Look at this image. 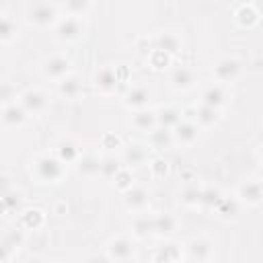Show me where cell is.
Returning <instances> with one entry per match:
<instances>
[{
  "mask_svg": "<svg viewBox=\"0 0 263 263\" xmlns=\"http://www.w3.org/2000/svg\"><path fill=\"white\" fill-rule=\"evenodd\" d=\"M64 162H60L55 158V154L45 152V154H37L31 160V173L35 175V179L39 183H58L64 177Z\"/></svg>",
  "mask_w": 263,
  "mask_h": 263,
  "instance_id": "obj_1",
  "label": "cell"
},
{
  "mask_svg": "<svg viewBox=\"0 0 263 263\" xmlns=\"http://www.w3.org/2000/svg\"><path fill=\"white\" fill-rule=\"evenodd\" d=\"M86 31V25H84V18L82 16H72V14H66V16H60L58 23L53 25V35L55 39L64 41V43H70V41H76L84 35Z\"/></svg>",
  "mask_w": 263,
  "mask_h": 263,
  "instance_id": "obj_2",
  "label": "cell"
},
{
  "mask_svg": "<svg viewBox=\"0 0 263 263\" xmlns=\"http://www.w3.org/2000/svg\"><path fill=\"white\" fill-rule=\"evenodd\" d=\"M58 18H60V10L51 2H37L27 12V21L35 27H41V29L43 27H53L58 23Z\"/></svg>",
  "mask_w": 263,
  "mask_h": 263,
  "instance_id": "obj_3",
  "label": "cell"
},
{
  "mask_svg": "<svg viewBox=\"0 0 263 263\" xmlns=\"http://www.w3.org/2000/svg\"><path fill=\"white\" fill-rule=\"evenodd\" d=\"M236 199L242 205L257 208L263 201V185H261V179L259 177H251V179L242 181L238 185V189H236Z\"/></svg>",
  "mask_w": 263,
  "mask_h": 263,
  "instance_id": "obj_4",
  "label": "cell"
},
{
  "mask_svg": "<svg viewBox=\"0 0 263 263\" xmlns=\"http://www.w3.org/2000/svg\"><path fill=\"white\" fill-rule=\"evenodd\" d=\"M240 72H242L240 62H238L236 58H230V55L220 58V60L214 64V68H212L214 80H216V82H222V84L234 82V80L240 76Z\"/></svg>",
  "mask_w": 263,
  "mask_h": 263,
  "instance_id": "obj_5",
  "label": "cell"
},
{
  "mask_svg": "<svg viewBox=\"0 0 263 263\" xmlns=\"http://www.w3.org/2000/svg\"><path fill=\"white\" fill-rule=\"evenodd\" d=\"M72 70V60L62 55V53H55V55H49L43 60L41 64V72L45 78L49 80H62L64 76H68Z\"/></svg>",
  "mask_w": 263,
  "mask_h": 263,
  "instance_id": "obj_6",
  "label": "cell"
},
{
  "mask_svg": "<svg viewBox=\"0 0 263 263\" xmlns=\"http://www.w3.org/2000/svg\"><path fill=\"white\" fill-rule=\"evenodd\" d=\"M18 105L27 111V115H39L47 107V97L39 88H27L18 95Z\"/></svg>",
  "mask_w": 263,
  "mask_h": 263,
  "instance_id": "obj_7",
  "label": "cell"
},
{
  "mask_svg": "<svg viewBox=\"0 0 263 263\" xmlns=\"http://www.w3.org/2000/svg\"><path fill=\"white\" fill-rule=\"evenodd\" d=\"M228 99H230V92L222 82H212L201 90V105H208L214 109H222L228 103Z\"/></svg>",
  "mask_w": 263,
  "mask_h": 263,
  "instance_id": "obj_8",
  "label": "cell"
},
{
  "mask_svg": "<svg viewBox=\"0 0 263 263\" xmlns=\"http://www.w3.org/2000/svg\"><path fill=\"white\" fill-rule=\"evenodd\" d=\"M121 162L123 166L127 168H136V166H142L148 162V146L144 144H138V142H132L127 146H121Z\"/></svg>",
  "mask_w": 263,
  "mask_h": 263,
  "instance_id": "obj_9",
  "label": "cell"
},
{
  "mask_svg": "<svg viewBox=\"0 0 263 263\" xmlns=\"http://www.w3.org/2000/svg\"><path fill=\"white\" fill-rule=\"evenodd\" d=\"M134 253H136V247L127 236H117L107 245V257L111 261H129L134 259Z\"/></svg>",
  "mask_w": 263,
  "mask_h": 263,
  "instance_id": "obj_10",
  "label": "cell"
},
{
  "mask_svg": "<svg viewBox=\"0 0 263 263\" xmlns=\"http://www.w3.org/2000/svg\"><path fill=\"white\" fill-rule=\"evenodd\" d=\"M92 86L103 95H113L119 86V78L115 74V68L105 66V68L97 70L95 76H92Z\"/></svg>",
  "mask_w": 263,
  "mask_h": 263,
  "instance_id": "obj_11",
  "label": "cell"
},
{
  "mask_svg": "<svg viewBox=\"0 0 263 263\" xmlns=\"http://www.w3.org/2000/svg\"><path fill=\"white\" fill-rule=\"evenodd\" d=\"M27 111L18 105V101H12V103H8V105H4L2 109H0V123L4 125V127H21V125H25L27 123Z\"/></svg>",
  "mask_w": 263,
  "mask_h": 263,
  "instance_id": "obj_12",
  "label": "cell"
},
{
  "mask_svg": "<svg viewBox=\"0 0 263 263\" xmlns=\"http://www.w3.org/2000/svg\"><path fill=\"white\" fill-rule=\"evenodd\" d=\"M80 152H82V150H80L78 142L72 140V138H60V140L55 142V146H53L55 158H58L60 162H64V164H74V162L78 160Z\"/></svg>",
  "mask_w": 263,
  "mask_h": 263,
  "instance_id": "obj_13",
  "label": "cell"
},
{
  "mask_svg": "<svg viewBox=\"0 0 263 263\" xmlns=\"http://www.w3.org/2000/svg\"><path fill=\"white\" fill-rule=\"evenodd\" d=\"M185 249H187V259H193V261H208V259L212 257L214 242H212L208 236H193L191 240H187Z\"/></svg>",
  "mask_w": 263,
  "mask_h": 263,
  "instance_id": "obj_14",
  "label": "cell"
},
{
  "mask_svg": "<svg viewBox=\"0 0 263 263\" xmlns=\"http://www.w3.org/2000/svg\"><path fill=\"white\" fill-rule=\"evenodd\" d=\"M199 125L195 123V121H191V119H181L175 127H173V138H175V142L177 144H181V146H191L197 138H199Z\"/></svg>",
  "mask_w": 263,
  "mask_h": 263,
  "instance_id": "obj_15",
  "label": "cell"
},
{
  "mask_svg": "<svg viewBox=\"0 0 263 263\" xmlns=\"http://www.w3.org/2000/svg\"><path fill=\"white\" fill-rule=\"evenodd\" d=\"M171 86L175 88V90H189V88H193L195 86V80H197V74H195V70L193 68H189V66H177L173 72H171Z\"/></svg>",
  "mask_w": 263,
  "mask_h": 263,
  "instance_id": "obj_16",
  "label": "cell"
},
{
  "mask_svg": "<svg viewBox=\"0 0 263 263\" xmlns=\"http://www.w3.org/2000/svg\"><path fill=\"white\" fill-rule=\"evenodd\" d=\"M123 203L132 212H142L148 205V191H146V187L134 183L129 189L123 191Z\"/></svg>",
  "mask_w": 263,
  "mask_h": 263,
  "instance_id": "obj_17",
  "label": "cell"
},
{
  "mask_svg": "<svg viewBox=\"0 0 263 263\" xmlns=\"http://www.w3.org/2000/svg\"><path fill=\"white\" fill-rule=\"evenodd\" d=\"M148 101H150V88L144 86V84H136V86H132L123 95V105L127 109H132V111L142 109V107H148Z\"/></svg>",
  "mask_w": 263,
  "mask_h": 263,
  "instance_id": "obj_18",
  "label": "cell"
},
{
  "mask_svg": "<svg viewBox=\"0 0 263 263\" xmlns=\"http://www.w3.org/2000/svg\"><path fill=\"white\" fill-rule=\"evenodd\" d=\"M148 144H150V150H156V152L171 148V146L175 144L173 129H168V127H160V125L152 127V129L148 132Z\"/></svg>",
  "mask_w": 263,
  "mask_h": 263,
  "instance_id": "obj_19",
  "label": "cell"
},
{
  "mask_svg": "<svg viewBox=\"0 0 263 263\" xmlns=\"http://www.w3.org/2000/svg\"><path fill=\"white\" fill-rule=\"evenodd\" d=\"M74 164H76L78 175H82L86 179L97 177L99 171H101V158L95 152H80V156H78V160Z\"/></svg>",
  "mask_w": 263,
  "mask_h": 263,
  "instance_id": "obj_20",
  "label": "cell"
},
{
  "mask_svg": "<svg viewBox=\"0 0 263 263\" xmlns=\"http://www.w3.org/2000/svg\"><path fill=\"white\" fill-rule=\"evenodd\" d=\"M154 47L156 49H162L164 53H168L173 58V55H177L181 51V37L177 33H173V31H162V33L156 35Z\"/></svg>",
  "mask_w": 263,
  "mask_h": 263,
  "instance_id": "obj_21",
  "label": "cell"
},
{
  "mask_svg": "<svg viewBox=\"0 0 263 263\" xmlns=\"http://www.w3.org/2000/svg\"><path fill=\"white\" fill-rule=\"evenodd\" d=\"M132 127L138 129V132H150L152 127H156V113L148 107H142V109H136L132 113Z\"/></svg>",
  "mask_w": 263,
  "mask_h": 263,
  "instance_id": "obj_22",
  "label": "cell"
},
{
  "mask_svg": "<svg viewBox=\"0 0 263 263\" xmlns=\"http://www.w3.org/2000/svg\"><path fill=\"white\" fill-rule=\"evenodd\" d=\"M240 208H242V203H240L236 197H226V195H222L220 201L216 203L214 212H216L222 220H236L238 214H240Z\"/></svg>",
  "mask_w": 263,
  "mask_h": 263,
  "instance_id": "obj_23",
  "label": "cell"
},
{
  "mask_svg": "<svg viewBox=\"0 0 263 263\" xmlns=\"http://www.w3.org/2000/svg\"><path fill=\"white\" fill-rule=\"evenodd\" d=\"M175 228H177V220H175L171 214L162 212V214L152 216V230H154L156 236L166 238V236H171V234L175 232Z\"/></svg>",
  "mask_w": 263,
  "mask_h": 263,
  "instance_id": "obj_24",
  "label": "cell"
},
{
  "mask_svg": "<svg viewBox=\"0 0 263 263\" xmlns=\"http://www.w3.org/2000/svg\"><path fill=\"white\" fill-rule=\"evenodd\" d=\"M58 92H60L64 99H70V101L78 99L80 92H82V84H80L78 76L68 74V76H64L62 80H58Z\"/></svg>",
  "mask_w": 263,
  "mask_h": 263,
  "instance_id": "obj_25",
  "label": "cell"
},
{
  "mask_svg": "<svg viewBox=\"0 0 263 263\" xmlns=\"http://www.w3.org/2000/svg\"><path fill=\"white\" fill-rule=\"evenodd\" d=\"M45 222V214L39 210V208H29V210H23L21 212V220H18V226L23 230H39Z\"/></svg>",
  "mask_w": 263,
  "mask_h": 263,
  "instance_id": "obj_26",
  "label": "cell"
},
{
  "mask_svg": "<svg viewBox=\"0 0 263 263\" xmlns=\"http://www.w3.org/2000/svg\"><path fill=\"white\" fill-rule=\"evenodd\" d=\"M193 121L199 125V127H212L220 121V109H214V107H208V105H199L195 107L193 111Z\"/></svg>",
  "mask_w": 263,
  "mask_h": 263,
  "instance_id": "obj_27",
  "label": "cell"
},
{
  "mask_svg": "<svg viewBox=\"0 0 263 263\" xmlns=\"http://www.w3.org/2000/svg\"><path fill=\"white\" fill-rule=\"evenodd\" d=\"M154 113H156V125L168 127V129H173V127L183 119V113H181L177 107H171V105L160 107V109L154 111Z\"/></svg>",
  "mask_w": 263,
  "mask_h": 263,
  "instance_id": "obj_28",
  "label": "cell"
},
{
  "mask_svg": "<svg viewBox=\"0 0 263 263\" xmlns=\"http://www.w3.org/2000/svg\"><path fill=\"white\" fill-rule=\"evenodd\" d=\"M234 18H236V23H238L242 29H251V27H255V25L259 23L261 12H259L253 4H242V6L234 12Z\"/></svg>",
  "mask_w": 263,
  "mask_h": 263,
  "instance_id": "obj_29",
  "label": "cell"
},
{
  "mask_svg": "<svg viewBox=\"0 0 263 263\" xmlns=\"http://www.w3.org/2000/svg\"><path fill=\"white\" fill-rule=\"evenodd\" d=\"M132 234L136 238H148L150 234H154V230H152V216L138 212V216L132 220Z\"/></svg>",
  "mask_w": 263,
  "mask_h": 263,
  "instance_id": "obj_30",
  "label": "cell"
},
{
  "mask_svg": "<svg viewBox=\"0 0 263 263\" xmlns=\"http://www.w3.org/2000/svg\"><path fill=\"white\" fill-rule=\"evenodd\" d=\"M0 238L4 240V245H6L10 251H14V249H18V247L25 245V230H23L21 226H10V228H6V230L2 232Z\"/></svg>",
  "mask_w": 263,
  "mask_h": 263,
  "instance_id": "obj_31",
  "label": "cell"
},
{
  "mask_svg": "<svg viewBox=\"0 0 263 263\" xmlns=\"http://www.w3.org/2000/svg\"><path fill=\"white\" fill-rule=\"evenodd\" d=\"M181 259V247L177 242H164L162 247L156 249L154 253V261H164V263H171V261H179Z\"/></svg>",
  "mask_w": 263,
  "mask_h": 263,
  "instance_id": "obj_32",
  "label": "cell"
},
{
  "mask_svg": "<svg viewBox=\"0 0 263 263\" xmlns=\"http://www.w3.org/2000/svg\"><path fill=\"white\" fill-rule=\"evenodd\" d=\"M224 193L214 187V185H208V187H201V197H199V208H205V210H214L216 203L220 201Z\"/></svg>",
  "mask_w": 263,
  "mask_h": 263,
  "instance_id": "obj_33",
  "label": "cell"
},
{
  "mask_svg": "<svg viewBox=\"0 0 263 263\" xmlns=\"http://www.w3.org/2000/svg\"><path fill=\"white\" fill-rule=\"evenodd\" d=\"M123 166V162H121V158H117V156H105V158H101V171H99V175L101 177H105V179H113V175L119 171Z\"/></svg>",
  "mask_w": 263,
  "mask_h": 263,
  "instance_id": "obj_34",
  "label": "cell"
},
{
  "mask_svg": "<svg viewBox=\"0 0 263 263\" xmlns=\"http://www.w3.org/2000/svg\"><path fill=\"white\" fill-rule=\"evenodd\" d=\"M113 185H115V189H119L121 193L125 191V189H129L132 185H134V175H132V168H127V166H121L115 175H113Z\"/></svg>",
  "mask_w": 263,
  "mask_h": 263,
  "instance_id": "obj_35",
  "label": "cell"
},
{
  "mask_svg": "<svg viewBox=\"0 0 263 263\" xmlns=\"http://www.w3.org/2000/svg\"><path fill=\"white\" fill-rule=\"evenodd\" d=\"M66 14L72 16H84L90 10V0H62Z\"/></svg>",
  "mask_w": 263,
  "mask_h": 263,
  "instance_id": "obj_36",
  "label": "cell"
},
{
  "mask_svg": "<svg viewBox=\"0 0 263 263\" xmlns=\"http://www.w3.org/2000/svg\"><path fill=\"white\" fill-rule=\"evenodd\" d=\"M16 33H18V29H16L14 21L0 14V43H10L16 37Z\"/></svg>",
  "mask_w": 263,
  "mask_h": 263,
  "instance_id": "obj_37",
  "label": "cell"
},
{
  "mask_svg": "<svg viewBox=\"0 0 263 263\" xmlns=\"http://www.w3.org/2000/svg\"><path fill=\"white\" fill-rule=\"evenodd\" d=\"M199 197H201V187L199 185H187L181 191V203L187 205V208H197Z\"/></svg>",
  "mask_w": 263,
  "mask_h": 263,
  "instance_id": "obj_38",
  "label": "cell"
},
{
  "mask_svg": "<svg viewBox=\"0 0 263 263\" xmlns=\"http://www.w3.org/2000/svg\"><path fill=\"white\" fill-rule=\"evenodd\" d=\"M148 64L152 66V70H164L171 64V55L164 53L162 49H150L148 51Z\"/></svg>",
  "mask_w": 263,
  "mask_h": 263,
  "instance_id": "obj_39",
  "label": "cell"
},
{
  "mask_svg": "<svg viewBox=\"0 0 263 263\" xmlns=\"http://www.w3.org/2000/svg\"><path fill=\"white\" fill-rule=\"evenodd\" d=\"M0 197L4 199V203H6V208H8V214H10V212H21V210H23V201H25V197H23L21 191L10 189V191H6V193L0 195Z\"/></svg>",
  "mask_w": 263,
  "mask_h": 263,
  "instance_id": "obj_40",
  "label": "cell"
},
{
  "mask_svg": "<svg viewBox=\"0 0 263 263\" xmlns=\"http://www.w3.org/2000/svg\"><path fill=\"white\" fill-rule=\"evenodd\" d=\"M148 166H150V175L156 177V179H164V177L168 175V171H171L168 162H166L164 158H160V156L152 158V160L148 162Z\"/></svg>",
  "mask_w": 263,
  "mask_h": 263,
  "instance_id": "obj_41",
  "label": "cell"
},
{
  "mask_svg": "<svg viewBox=\"0 0 263 263\" xmlns=\"http://www.w3.org/2000/svg\"><path fill=\"white\" fill-rule=\"evenodd\" d=\"M16 99H18V95H16L14 86H12L10 82H0V107L12 103V101H16Z\"/></svg>",
  "mask_w": 263,
  "mask_h": 263,
  "instance_id": "obj_42",
  "label": "cell"
},
{
  "mask_svg": "<svg viewBox=\"0 0 263 263\" xmlns=\"http://www.w3.org/2000/svg\"><path fill=\"white\" fill-rule=\"evenodd\" d=\"M101 146L107 148V150H117V148H121V138L107 132V134H103V138H101Z\"/></svg>",
  "mask_w": 263,
  "mask_h": 263,
  "instance_id": "obj_43",
  "label": "cell"
},
{
  "mask_svg": "<svg viewBox=\"0 0 263 263\" xmlns=\"http://www.w3.org/2000/svg\"><path fill=\"white\" fill-rule=\"evenodd\" d=\"M10 189H12V179L6 173H0V195H4Z\"/></svg>",
  "mask_w": 263,
  "mask_h": 263,
  "instance_id": "obj_44",
  "label": "cell"
},
{
  "mask_svg": "<svg viewBox=\"0 0 263 263\" xmlns=\"http://www.w3.org/2000/svg\"><path fill=\"white\" fill-rule=\"evenodd\" d=\"M10 257H12V251H10V249L4 245V240L0 238V263H2V261H8Z\"/></svg>",
  "mask_w": 263,
  "mask_h": 263,
  "instance_id": "obj_45",
  "label": "cell"
},
{
  "mask_svg": "<svg viewBox=\"0 0 263 263\" xmlns=\"http://www.w3.org/2000/svg\"><path fill=\"white\" fill-rule=\"evenodd\" d=\"M4 214H8V208H6V203H4V199L0 197V216H4Z\"/></svg>",
  "mask_w": 263,
  "mask_h": 263,
  "instance_id": "obj_46",
  "label": "cell"
}]
</instances>
